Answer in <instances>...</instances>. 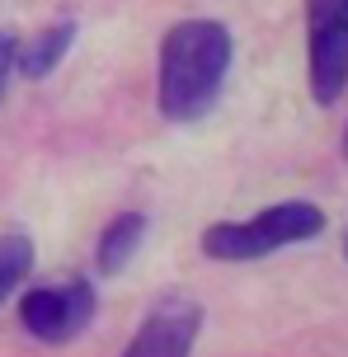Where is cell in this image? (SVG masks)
<instances>
[{
	"label": "cell",
	"mask_w": 348,
	"mask_h": 357,
	"mask_svg": "<svg viewBox=\"0 0 348 357\" xmlns=\"http://www.w3.org/2000/svg\"><path fill=\"white\" fill-rule=\"evenodd\" d=\"M231 29L217 19H183L160 43V113L169 123H198L221 99V85L231 75Z\"/></svg>",
	"instance_id": "obj_1"
},
{
	"label": "cell",
	"mask_w": 348,
	"mask_h": 357,
	"mask_svg": "<svg viewBox=\"0 0 348 357\" xmlns=\"http://www.w3.org/2000/svg\"><path fill=\"white\" fill-rule=\"evenodd\" d=\"M325 231V212L315 202H273L255 212L250 221H217L202 231V254L217 264H250V259H268V254L315 240Z\"/></svg>",
	"instance_id": "obj_2"
},
{
	"label": "cell",
	"mask_w": 348,
	"mask_h": 357,
	"mask_svg": "<svg viewBox=\"0 0 348 357\" xmlns=\"http://www.w3.org/2000/svg\"><path fill=\"white\" fill-rule=\"evenodd\" d=\"M306 71H311V94L320 108L344 99L348 89V0H306Z\"/></svg>",
	"instance_id": "obj_3"
},
{
	"label": "cell",
	"mask_w": 348,
	"mask_h": 357,
	"mask_svg": "<svg viewBox=\"0 0 348 357\" xmlns=\"http://www.w3.org/2000/svg\"><path fill=\"white\" fill-rule=\"evenodd\" d=\"M94 287L90 282H52V287H33L19 301V320L24 329L43 343H71L94 324Z\"/></svg>",
	"instance_id": "obj_4"
},
{
	"label": "cell",
	"mask_w": 348,
	"mask_h": 357,
	"mask_svg": "<svg viewBox=\"0 0 348 357\" xmlns=\"http://www.w3.org/2000/svg\"><path fill=\"white\" fill-rule=\"evenodd\" d=\"M198 329H202V305L169 296L142 320L137 339L123 348V357H188L198 343Z\"/></svg>",
	"instance_id": "obj_5"
},
{
	"label": "cell",
	"mask_w": 348,
	"mask_h": 357,
	"mask_svg": "<svg viewBox=\"0 0 348 357\" xmlns=\"http://www.w3.org/2000/svg\"><path fill=\"white\" fill-rule=\"evenodd\" d=\"M75 43V24L71 19H56V24H47L43 33H33L24 47L15 52V71L29 75V80H43V75H52L61 61H66V52H71Z\"/></svg>",
	"instance_id": "obj_6"
},
{
	"label": "cell",
	"mask_w": 348,
	"mask_h": 357,
	"mask_svg": "<svg viewBox=\"0 0 348 357\" xmlns=\"http://www.w3.org/2000/svg\"><path fill=\"white\" fill-rule=\"evenodd\" d=\"M142 240H146V216L142 212H118L109 226H104L99 250H94L99 273H104V278H118V273L132 264V254L142 250Z\"/></svg>",
	"instance_id": "obj_7"
},
{
	"label": "cell",
	"mask_w": 348,
	"mask_h": 357,
	"mask_svg": "<svg viewBox=\"0 0 348 357\" xmlns=\"http://www.w3.org/2000/svg\"><path fill=\"white\" fill-rule=\"evenodd\" d=\"M29 268H33V245H29V235H0V310H5V301L24 287Z\"/></svg>",
	"instance_id": "obj_8"
},
{
	"label": "cell",
	"mask_w": 348,
	"mask_h": 357,
	"mask_svg": "<svg viewBox=\"0 0 348 357\" xmlns=\"http://www.w3.org/2000/svg\"><path fill=\"white\" fill-rule=\"evenodd\" d=\"M15 52L19 43L10 33H0V99H5V85H10V75H15Z\"/></svg>",
	"instance_id": "obj_9"
},
{
	"label": "cell",
	"mask_w": 348,
	"mask_h": 357,
	"mask_svg": "<svg viewBox=\"0 0 348 357\" xmlns=\"http://www.w3.org/2000/svg\"><path fill=\"white\" fill-rule=\"evenodd\" d=\"M339 250H344V259H348V226H344V240H339Z\"/></svg>",
	"instance_id": "obj_10"
},
{
	"label": "cell",
	"mask_w": 348,
	"mask_h": 357,
	"mask_svg": "<svg viewBox=\"0 0 348 357\" xmlns=\"http://www.w3.org/2000/svg\"><path fill=\"white\" fill-rule=\"evenodd\" d=\"M344 160H348V127H344Z\"/></svg>",
	"instance_id": "obj_11"
}]
</instances>
